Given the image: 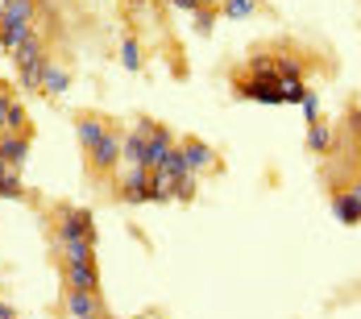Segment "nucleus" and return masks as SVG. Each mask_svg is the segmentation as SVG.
<instances>
[{"instance_id": "obj_20", "label": "nucleus", "mask_w": 361, "mask_h": 319, "mask_svg": "<svg viewBox=\"0 0 361 319\" xmlns=\"http://www.w3.org/2000/svg\"><path fill=\"white\" fill-rule=\"evenodd\" d=\"M4 133H25V108H21V100H13V104H8V116H4Z\"/></svg>"}, {"instance_id": "obj_15", "label": "nucleus", "mask_w": 361, "mask_h": 319, "mask_svg": "<svg viewBox=\"0 0 361 319\" xmlns=\"http://www.w3.org/2000/svg\"><path fill=\"white\" fill-rule=\"evenodd\" d=\"M149 187H154V199H158V204H162V199H175L179 175H171V170H149Z\"/></svg>"}, {"instance_id": "obj_11", "label": "nucleus", "mask_w": 361, "mask_h": 319, "mask_svg": "<svg viewBox=\"0 0 361 319\" xmlns=\"http://www.w3.org/2000/svg\"><path fill=\"white\" fill-rule=\"evenodd\" d=\"M67 87H71V71L46 58V67H42V92L46 96H67Z\"/></svg>"}, {"instance_id": "obj_23", "label": "nucleus", "mask_w": 361, "mask_h": 319, "mask_svg": "<svg viewBox=\"0 0 361 319\" xmlns=\"http://www.w3.org/2000/svg\"><path fill=\"white\" fill-rule=\"evenodd\" d=\"M30 34H34L30 25H17V30H0V46H4V50H17V46H21V42H25Z\"/></svg>"}, {"instance_id": "obj_25", "label": "nucleus", "mask_w": 361, "mask_h": 319, "mask_svg": "<svg viewBox=\"0 0 361 319\" xmlns=\"http://www.w3.org/2000/svg\"><path fill=\"white\" fill-rule=\"evenodd\" d=\"M303 116H307V120H312V125H316V116H320V96H316V92H307V96H303Z\"/></svg>"}, {"instance_id": "obj_18", "label": "nucleus", "mask_w": 361, "mask_h": 319, "mask_svg": "<svg viewBox=\"0 0 361 319\" xmlns=\"http://www.w3.org/2000/svg\"><path fill=\"white\" fill-rule=\"evenodd\" d=\"M63 257H67V265L96 261V257H92V241H63Z\"/></svg>"}, {"instance_id": "obj_22", "label": "nucleus", "mask_w": 361, "mask_h": 319, "mask_svg": "<svg viewBox=\"0 0 361 319\" xmlns=\"http://www.w3.org/2000/svg\"><path fill=\"white\" fill-rule=\"evenodd\" d=\"M224 13H228L233 21H241V17H253V13H257V0H224Z\"/></svg>"}, {"instance_id": "obj_35", "label": "nucleus", "mask_w": 361, "mask_h": 319, "mask_svg": "<svg viewBox=\"0 0 361 319\" xmlns=\"http://www.w3.org/2000/svg\"><path fill=\"white\" fill-rule=\"evenodd\" d=\"M137 319H149V315H137Z\"/></svg>"}, {"instance_id": "obj_32", "label": "nucleus", "mask_w": 361, "mask_h": 319, "mask_svg": "<svg viewBox=\"0 0 361 319\" xmlns=\"http://www.w3.org/2000/svg\"><path fill=\"white\" fill-rule=\"evenodd\" d=\"M353 199H357V204H361V182H357V187H353Z\"/></svg>"}, {"instance_id": "obj_6", "label": "nucleus", "mask_w": 361, "mask_h": 319, "mask_svg": "<svg viewBox=\"0 0 361 319\" xmlns=\"http://www.w3.org/2000/svg\"><path fill=\"white\" fill-rule=\"evenodd\" d=\"M175 149V137H171V129H162V125H154V133L145 137V170H158L162 162H166V154Z\"/></svg>"}, {"instance_id": "obj_30", "label": "nucleus", "mask_w": 361, "mask_h": 319, "mask_svg": "<svg viewBox=\"0 0 361 319\" xmlns=\"http://www.w3.org/2000/svg\"><path fill=\"white\" fill-rule=\"evenodd\" d=\"M0 319H17V311H13L8 303H0Z\"/></svg>"}, {"instance_id": "obj_3", "label": "nucleus", "mask_w": 361, "mask_h": 319, "mask_svg": "<svg viewBox=\"0 0 361 319\" xmlns=\"http://www.w3.org/2000/svg\"><path fill=\"white\" fill-rule=\"evenodd\" d=\"M154 133V120H137L133 133H125V149H121V162L129 166H142L145 170V137Z\"/></svg>"}, {"instance_id": "obj_10", "label": "nucleus", "mask_w": 361, "mask_h": 319, "mask_svg": "<svg viewBox=\"0 0 361 319\" xmlns=\"http://www.w3.org/2000/svg\"><path fill=\"white\" fill-rule=\"evenodd\" d=\"M30 17H34V0H4L0 4V30L30 25Z\"/></svg>"}, {"instance_id": "obj_33", "label": "nucleus", "mask_w": 361, "mask_h": 319, "mask_svg": "<svg viewBox=\"0 0 361 319\" xmlns=\"http://www.w3.org/2000/svg\"><path fill=\"white\" fill-rule=\"evenodd\" d=\"M200 4H212V0H200Z\"/></svg>"}, {"instance_id": "obj_14", "label": "nucleus", "mask_w": 361, "mask_h": 319, "mask_svg": "<svg viewBox=\"0 0 361 319\" xmlns=\"http://www.w3.org/2000/svg\"><path fill=\"white\" fill-rule=\"evenodd\" d=\"M332 215H336L341 224H361V204L353 199V191L332 195Z\"/></svg>"}, {"instance_id": "obj_16", "label": "nucleus", "mask_w": 361, "mask_h": 319, "mask_svg": "<svg viewBox=\"0 0 361 319\" xmlns=\"http://www.w3.org/2000/svg\"><path fill=\"white\" fill-rule=\"evenodd\" d=\"M279 87H283V104H303V96H307V87H303L299 75H283Z\"/></svg>"}, {"instance_id": "obj_7", "label": "nucleus", "mask_w": 361, "mask_h": 319, "mask_svg": "<svg viewBox=\"0 0 361 319\" xmlns=\"http://www.w3.org/2000/svg\"><path fill=\"white\" fill-rule=\"evenodd\" d=\"M237 96H241V100H257V104H283L279 79H250V83L237 87Z\"/></svg>"}, {"instance_id": "obj_24", "label": "nucleus", "mask_w": 361, "mask_h": 319, "mask_svg": "<svg viewBox=\"0 0 361 319\" xmlns=\"http://www.w3.org/2000/svg\"><path fill=\"white\" fill-rule=\"evenodd\" d=\"M332 145V133H328L324 125H312L307 129V149H328Z\"/></svg>"}, {"instance_id": "obj_27", "label": "nucleus", "mask_w": 361, "mask_h": 319, "mask_svg": "<svg viewBox=\"0 0 361 319\" xmlns=\"http://www.w3.org/2000/svg\"><path fill=\"white\" fill-rule=\"evenodd\" d=\"M8 104H13V96L0 87V129H4V116H8Z\"/></svg>"}, {"instance_id": "obj_29", "label": "nucleus", "mask_w": 361, "mask_h": 319, "mask_svg": "<svg viewBox=\"0 0 361 319\" xmlns=\"http://www.w3.org/2000/svg\"><path fill=\"white\" fill-rule=\"evenodd\" d=\"M195 25H200V30H212V13L200 8V13H195Z\"/></svg>"}, {"instance_id": "obj_8", "label": "nucleus", "mask_w": 361, "mask_h": 319, "mask_svg": "<svg viewBox=\"0 0 361 319\" xmlns=\"http://www.w3.org/2000/svg\"><path fill=\"white\" fill-rule=\"evenodd\" d=\"M0 158H4L13 170H21L25 158H30V137H25V133H0Z\"/></svg>"}, {"instance_id": "obj_31", "label": "nucleus", "mask_w": 361, "mask_h": 319, "mask_svg": "<svg viewBox=\"0 0 361 319\" xmlns=\"http://www.w3.org/2000/svg\"><path fill=\"white\" fill-rule=\"evenodd\" d=\"M8 170H13V166H8V162L0 158V182H4V175H8Z\"/></svg>"}, {"instance_id": "obj_12", "label": "nucleus", "mask_w": 361, "mask_h": 319, "mask_svg": "<svg viewBox=\"0 0 361 319\" xmlns=\"http://www.w3.org/2000/svg\"><path fill=\"white\" fill-rule=\"evenodd\" d=\"M67 311H71V319H92L100 315V299L92 290H71L67 294Z\"/></svg>"}, {"instance_id": "obj_28", "label": "nucleus", "mask_w": 361, "mask_h": 319, "mask_svg": "<svg viewBox=\"0 0 361 319\" xmlns=\"http://www.w3.org/2000/svg\"><path fill=\"white\" fill-rule=\"evenodd\" d=\"M175 8H183V13H200V0H171Z\"/></svg>"}, {"instance_id": "obj_26", "label": "nucleus", "mask_w": 361, "mask_h": 319, "mask_svg": "<svg viewBox=\"0 0 361 319\" xmlns=\"http://www.w3.org/2000/svg\"><path fill=\"white\" fill-rule=\"evenodd\" d=\"M195 195V175H183L179 178V191H175V199H191Z\"/></svg>"}, {"instance_id": "obj_2", "label": "nucleus", "mask_w": 361, "mask_h": 319, "mask_svg": "<svg viewBox=\"0 0 361 319\" xmlns=\"http://www.w3.org/2000/svg\"><path fill=\"white\" fill-rule=\"evenodd\" d=\"M63 241H96V228H92V215L79 212V208H67L63 220H59V245Z\"/></svg>"}, {"instance_id": "obj_21", "label": "nucleus", "mask_w": 361, "mask_h": 319, "mask_svg": "<svg viewBox=\"0 0 361 319\" xmlns=\"http://www.w3.org/2000/svg\"><path fill=\"white\" fill-rule=\"evenodd\" d=\"M25 195V187H21V170H8L4 182H0V199H21Z\"/></svg>"}, {"instance_id": "obj_1", "label": "nucleus", "mask_w": 361, "mask_h": 319, "mask_svg": "<svg viewBox=\"0 0 361 319\" xmlns=\"http://www.w3.org/2000/svg\"><path fill=\"white\" fill-rule=\"evenodd\" d=\"M121 149H125V133L109 129V133H104L100 142L87 149V154H92V170H100V175L116 170V162H121Z\"/></svg>"}, {"instance_id": "obj_19", "label": "nucleus", "mask_w": 361, "mask_h": 319, "mask_svg": "<svg viewBox=\"0 0 361 319\" xmlns=\"http://www.w3.org/2000/svg\"><path fill=\"white\" fill-rule=\"evenodd\" d=\"M121 63H125V71H137V67H142V46H137V37H125V42H121Z\"/></svg>"}, {"instance_id": "obj_34", "label": "nucleus", "mask_w": 361, "mask_h": 319, "mask_svg": "<svg viewBox=\"0 0 361 319\" xmlns=\"http://www.w3.org/2000/svg\"><path fill=\"white\" fill-rule=\"evenodd\" d=\"M92 319H104V315H92Z\"/></svg>"}, {"instance_id": "obj_17", "label": "nucleus", "mask_w": 361, "mask_h": 319, "mask_svg": "<svg viewBox=\"0 0 361 319\" xmlns=\"http://www.w3.org/2000/svg\"><path fill=\"white\" fill-rule=\"evenodd\" d=\"M250 75L253 79H279V58H270V54H253L250 58Z\"/></svg>"}, {"instance_id": "obj_5", "label": "nucleus", "mask_w": 361, "mask_h": 319, "mask_svg": "<svg viewBox=\"0 0 361 319\" xmlns=\"http://www.w3.org/2000/svg\"><path fill=\"white\" fill-rule=\"evenodd\" d=\"M179 149H183V158H187V175H204V170L216 166V149L204 145V142H195V137H187Z\"/></svg>"}, {"instance_id": "obj_13", "label": "nucleus", "mask_w": 361, "mask_h": 319, "mask_svg": "<svg viewBox=\"0 0 361 319\" xmlns=\"http://www.w3.org/2000/svg\"><path fill=\"white\" fill-rule=\"evenodd\" d=\"M75 133H79V145H83V149H92V145L109 133V125H104L100 116H79V120H75Z\"/></svg>"}, {"instance_id": "obj_9", "label": "nucleus", "mask_w": 361, "mask_h": 319, "mask_svg": "<svg viewBox=\"0 0 361 319\" xmlns=\"http://www.w3.org/2000/svg\"><path fill=\"white\" fill-rule=\"evenodd\" d=\"M63 278H67V290H100V274H96V261H79V265H67L63 270Z\"/></svg>"}, {"instance_id": "obj_4", "label": "nucleus", "mask_w": 361, "mask_h": 319, "mask_svg": "<svg viewBox=\"0 0 361 319\" xmlns=\"http://www.w3.org/2000/svg\"><path fill=\"white\" fill-rule=\"evenodd\" d=\"M121 199H125V204H145V199H154L149 170H142V166H129V175L121 178Z\"/></svg>"}]
</instances>
